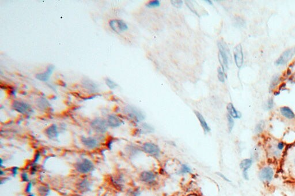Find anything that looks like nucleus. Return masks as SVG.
Returning a JSON list of instances; mask_svg holds the SVG:
<instances>
[{
	"label": "nucleus",
	"mask_w": 295,
	"mask_h": 196,
	"mask_svg": "<svg viewBox=\"0 0 295 196\" xmlns=\"http://www.w3.org/2000/svg\"><path fill=\"white\" fill-rule=\"evenodd\" d=\"M219 48V61L221 68L224 71L228 68V57L227 50L224 46V44L221 42L218 43Z\"/></svg>",
	"instance_id": "7ed1b4c3"
},
{
	"label": "nucleus",
	"mask_w": 295,
	"mask_h": 196,
	"mask_svg": "<svg viewBox=\"0 0 295 196\" xmlns=\"http://www.w3.org/2000/svg\"><path fill=\"white\" fill-rule=\"evenodd\" d=\"M36 105L41 110H44L48 108L50 104L46 99L44 98H40L36 100Z\"/></svg>",
	"instance_id": "393cba45"
},
{
	"label": "nucleus",
	"mask_w": 295,
	"mask_h": 196,
	"mask_svg": "<svg viewBox=\"0 0 295 196\" xmlns=\"http://www.w3.org/2000/svg\"><path fill=\"white\" fill-rule=\"evenodd\" d=\"M160 5V1L158 0H153L149 1L147 4V7L148 8H156L159 7Z\"/></svg>",
	"instance_id": "7c9ffc66"
},
{
	"label": "nucleus",
	"mask_w": 295,
	"mask_h": 196,
	"mask_svg": "<svg viewBox=\"0 0 295 196\" xmlns=\"http://www.w3.org/2000/svg\"><path fill=\"white\" fill-rule=\"evenodd\" d=\"M234 60L236 65L238 68H240L243 64L244 57L242 46L240 44H238L235 46L234 50Z\"/></svg>",
	"instance_id": "1a4fd4ad"
},
{
	"label": "nucleus",
	"mask_w": 295,
	"mask_h": 196,
	"mask_svg": "<svg viewBox=\"0 0 295 196\" xmlns=\"http://www.w3.org/2000/svg\"><path fill=\"white\" fill-rule=\"evenodd\" d=\"M108 125L111 128H118L122 124L123 121L118 116L115 115H110L108 116L107 121Z\"/></svg>",
	"instance_id": "2eb2a0df"
},
{
	"label": "nucleus",
	"mask_w": 295,
	"mask_h": 196,
	"mask_svg": "<svg viewBox=\"0 0 295 196\" xmlns=\"http://www.w3.org/2000/svg\"><path fill=\"white\" fill-rule=\"evenodd\" d=\"M268 153L270 155V156L275 159H279L282 156V152L280 151L277 148L276 143H273L269 145L267 148Z\"/></svg>",
	"instance_id": "dca6fc26"
},
{
	"label": "nucleus",
	"mask_w": 295,
	"mask_h": 196,
	"mask_svg": "<svg viewBox=\"0 0 295 196\" xmlns=\"http://www.w3.org/2000/svg\"><path fill=\"white\" fill-rule=\"evenodd\" d=\"M227 110L228 112V114H229L233 118L239 119V118H240V117L242 116L241 113L236 109L234 104L231 103H229V104H228Z\"/></svg>",
	"instance_id": "aec40b11"
},
{
	"label": "nucleus",
	"mask_w": 295,
	"mask_h": 196,
	"mask_svg": "<svg viewBox=\"0 0 295 196\" xmlns=\"http://www.w3.org/2000/svg\"><path fill=\"white\" fill-rule=\"evenodd\" d=\"M192 172V169L187 164H182L180 167L179 170L178 171V174L184 175Z\"/></svg>",
	"instance_id": "bb28decb"
},
{
	"label": "nucleus",
	"mask_w": 295,
	"mask_h": 196,
	"mask_svg": "<svg viewBox=\"0 0 295 196\" xmlns=\"http://www.w3.org/2000/svg\"><path fill=\"white\" fill-rule=\"evenodd\" d=\"M154 131L155 129L153 128V127L147 123H143L141 125V128L138 129V133L140 134L152 133L154 132Z\"/></svg>",
	"instance_id": "5701e85b"
},
{
	"label": "nucleus",
	"mask_w": 295,
	"mask_h": 196,
	"mask_svg": "<svg viewBox=\"0 0 295 196\" xmlns=\"http://www.w3.org/2000/svg\"><path fill=\"white\" fill-rule=\"evenodd\" d=\"M172 5L176 8H181L182 5H183V1L180 0H172L171 1Z\"/></svg>",
	"instance_id": "c9c22d12"
},
{
	"label": "nucleus",
	"mask_w": 295,
	"mask_h": 196,
	"mask_svg": "<svg viewBox=\"0 0 295 196\" xmlns=\"http://www.w3.org/2000/svg\"><path fill=\"white\" fill-rule=\"evenodd\" d=\"M141 150L145 153L156 157H159L160 154L159 147L151 142H146L141 147Z\"/></svg>",
	"instance_id": "39448f33"
},
{
	"label": "nucleus",
	"mask_w": 295,
	"mask_h": 196,
	"mask_svg": "<svg viewBox=\"0 0 295 196\" xmlns=\"http://www.w3.org/2000/svg\"><path fill=\"white\" fill-rule=\"evenodd\" d=\"M275 176V170L270 166H265L261 168L258 174L259 180L265 184L270 183Z\"/></svg>",
	"instance_id": "f03ea898"
},
{
	"label": "nucleus",
	"mask_w": 295,
	"mask_h": 196,
	"mask_svg": "<svg viewBox=\"0 0 295 196\" xmlns=\"http://www.w3.org/2000/svg\"><path fill=\"white\" fill-rule=\"evenodd\" d=\"M141 193L140 192V189H138L134 190L131 193L132 196H141Z\"/></svg>",
	"instance_id": "79ce46f5"
},
{
	"label": "nucleus",
	"mask_w": 295,
	"mask_h": 196,
	"mask_svg": "<svg viewBox=\"0 0 295 196\" xmlns=\"http://www.w3.org/2000/svg\"><path fill=\"white\" fill-rule=\"evenodd\" d=\"M83 87L89 92L91 93L96 92L98 90V87L96 83L89 80H84L83 83Z\"/></svg>",
	"instance_id": "a211bd4d"
},
{
	"label": "nucleus",
	"mask_w": 295,
	"mask_h": 196,
	"mask_svg": "<svg viewBox=\"0 0 295 196\" xmlns=\"http://www.w3.org/2000/svg\"><path fill=\"white\" fill-rule=\"evenodd\" d=\"M217 174L218 176H219L220 178H221L224 180L228 182H231V180H229L228 178H227L226 176H225L223 174H222L221 172H217Z\"/></svg>",
	"instance_id": "a19ab883"
},
{
	"label": "nucleus",
	"mask_w": 295,
	"mask_h": 196,
	"mask_svg": "<svg viewBox=\"0 0 295 196\" xmlns=\"http://www.w3.org/2000/svg\"><path fill=\"white\" fill-rule=\"evenodd\" d=\"M75 167L77 172L81 174H87L92 171L95 166L91 160L85 158L77 162L75 165Z\"/></svg>",
	"instance_id": "f257e3e1"
},
{
	"label": "nucleus",
	"mask_w": 295,
	"mask_h": 196,
	"mask_svg": "<svg viewBox=\"0 0 295 196\" xmlns=\"http://www.w3.org/2000/svg\"><path fill=\"white\" fill-rule=\"evenodd\" d=\"M12 107L17 112L21 114H26L30 112L31 110V106L30 104L22 101L15 100L12 104Z\"/></svg>",
	"instance_id": "9d476101"
},
{
	"label": "nucleus",
	"mask_w": 295,
	"mask_h": 196,
	"mask_svg": "<svg viewBox=\"0 0 295 196\" xmlns=\"http://www.w3.org/2000/svg\"><path fill=\"white\" fill-rule=\"evenodd\" d=\"M76 187L79 192L84 193L88 192L91 190V184L89 180L87 179H83L78 182Z\"/></svg>",
	"instance_id": "4468645a"
},
{
	"label": "nucleus",
	"mask_w": 295,
	"mask_h": 196,
	"mask_svg": "<svg viewBox=\"0 0 295 196\" xmlns=\"http://www.w3.org/2000/svg\"><path fill=\"white\" fill-rule=\"evenodd\" d=\"M253 164V159L252 158L244 159L241 161L239 164L240 168L242 172H248V170L251 168Z\"/></svg>",
	"instance_id": "412c9836"
},
{
	"label": "nucleus",
	"mask_w": 295,
	"mask_h": 196,
	"mask_svg": "<svg viewBox=\"0 0 295 196\" xmlns=\"http://www.w3.org/2000/svg\"><path fill=\"white\" fill-rule=\"evenodd\" d=\"M126 152L128 153H129L130 155L131 156H135L137 154L139 153L141 150V148L140 149V148H138L137 145H128V147L126 148Z\"/></svg>",
	"instance_id": "a878e982"
},
{
	"label": "nucleus",
	"mask_w": 295,
	"mask_h": 196,
	"mask_svg": "<svg viewBox=\"0 0 295 196\" xmlns=\"http://www.w3.org/2000/svg\"><path fill=\"white\" fill-rule=\"evenodd\" d=\"M19 167L17 166H14L11 169V172L12 174V176H16L18 173H19Z\"/></svg>",
	"instance_id": "4c0bfd02"
},
{
	"label": "nucleus",
	"mask_w": 295,
	"mask_h": 196,
	"mask_svg": "<svg viewBox=\"0 0 295 196\" xmlns=\"http://www.w3.org/2000/svg\"><path fill=\"white\" fill-rule=\"evenodd\" d=\"M279 82V76H275V77H274L273 80L271 81L270 89H273L277 86V85L278 84Z\"/></svg>",
	"instance_id": "72a5a7b5"
},
{
	"label": "nucleus",
	"mask_w": 295,
	"mask_h": 196,
	"mask_svg": "<svg viewBox=\"0 0 295 196\" xmlns=\"http://www.w3.org/2000/svg\"><path fill=\"white\" fill-rule=\"evenodd\" d=\"M32 188H33V184H32L31 181H30V182H27V184L25 185L24 192H25V193L27 194H30V193H31Z\"/></svg>",
	"instance_id": "f704fd0d"
},
{
	"label": "nucleus",
	"mask_w": 295,
	"mask_h": 196,
	"mask_svg": "<svg viewBox=\"0 0 295 196\" xmlns=\"http://www.w3.org/2000/svg\"><path fill=\"white\" fill-rule=\"evenodd\" d=\"M227 120H228V131L229 133L232 131L234 126V118L230 116L229 114H227Z\"/></svg>",
	"instance_id": "c85d7f7f"
},
{
	"label": "nucleus",
	"mask_w": 295,
	"mask_h": 196,
	"mask_svg": "<svg viewBox=\"0 0 295 196\" xmlns=\"http://www.w3.org/2000/svg\"><path fill=\"white\" fill-rule=\"evenodd\" d=\"M265 127V122L263 121H260L256 125L255 128V133L257 134H259L263 132V129Z\"/></svg>",
	"instance_id": "cd10ccee"
},
{
	"label": "nucleus",
	"mask_w": 295,
	"mask_h": 196,
	"mask_svg": "<svg viewBox=\"0 0 295 196\" xmlns=\"http://www.w3.org/2000/svg\"><path fill=\"white\" fill-rule=\"evenodd\" d=\"M274 106V101L273 99H269L267 100V104H266V108L267 110H271L273 108Z\"/></svg>",
	"instance_id": "58836bf2"
},
{
	"label": "nucleus",
	"mask_w": 295,
	"mask_h": 196,
	"mask_svg": "<svg viewBox=\"0 0 295 196\" xmlns=\"http://www.w3.org/2000/svg\"><path fill=\"white\" fill-rule=\"evenodd\" d=\"M194 113L196 114V116L197 117L198 120L199 121V123L201 125L202 128L203 129V131L205 132V133H209V132L211 131V128L209 126V125L207 124V121L205 120L204 117H203V116L200 113V112H198V111H194Z\"/></svg>",
	"instance_id": "6ab92c4d"
},
{
	"label": "nucleus",
	"mask_w": 295,
	"mask_h": 196,
	"mask_svg": "<svg viewBox=\"0 0 295 196\" xmlns=\"http://www.w3.org/2000/svg\"><path fill=\"white\" fill-rule=\"evenodd\" d=\"M91 126L94 131L98 133L103 134L107 132L108 125L107 121L102 118H98L92 121Z\"/></svg>",
	"instance_id": "423d86ee"
},
{
	"label": "nucleus",
	"mask_w": 295,
	"mask_h": 196,
	"mask_svg": "<svg viewBox=\"0 0 295 196\" xmlns=\"http://www.w3.org/2000/svg\"><path fill=\"white\" fill-rule=\"evenodd\" d=\"M46 134L50 139H56L59 136V132L57 125L52 124L49 126L45 130Z\"/></svg>",
	"instance_id": "f3484780"
},
{
	"label": "nucleus",
	"mask_w": 295,
	"mask_h": 196,
	"mask_svg": "<svg viewBox=\"0 0 295 196\" xmlns=\"http://www.w3.org/2000/svg\"><path fill=\"white\" fill-rule=\"evenodd\" d=\"M36 164H33L31 167L30 168V174L31 175H34L36 174V172L38 171V167L36 166Z\"/></svg>",
	"instance_id": "ea45409f"
},
{
	"label": "nucleus",
	"mask_w": 295,
	"mask_h": 196,
	"mask_svg": "<svg viewBox=\"0 0 295 196\" xmlns=\"http://www.w3.org/2000/svg\"><path fill=\"white\" fill-rule=\"evenodd\" d=\"M295 52V48H290L286 50L279 57V59L276 61L275 64L277 65H283L287 64L289 61L291 59Z\"/></svg>",
	"instance_id": "9b49d317"
},
{
	"label": "nucleus",
	"mask_w": 295,
	"mask_h": 196,
	"mask_svg": "<svg viewBox=\"0 0 295 196\" xmlns=\"http://www.w3.org/2000/svg\"><path fill=\"white\" fill-rule=\"evenodd\" d=\"M109 25L112 30L118 34L124 32L128 29L127 24L122 20L114 19L110 20L109 22Z\"/></svg>",
	"instance_id": "0eeeda50"
},
{
	"label": "nucleus",
	"mask_w": 295,
	"mask_h": 196,
	"mask_svg": "<svg viewBox=\"0 0 295 196\" xmlns=\"http://www.w3.org/2000/svg\"><path fill=\"white\" fill-rule=\"evenodd\" d=\"M50 189L48 186L41 185L38 186L36 189V192L39 196H48L50 193Z\"/></svg>",
	"instance_id": "b1692460"
},
{
	"label": "nucleus",
	"mask_w": 295,
	"mask_h": 196,
	"mask_svg": "<svg viewBox=\"0 0 295 196\" xmlns=\"http://www.w3.org/2000/svg\"><path fill=\"white\" fill-rule=\"evenodd\" d=\"M139 180L144 184H153L156 182V175L152 171H144L140 174Z\"/></svg>",
	"instance_id": "6e6552de"
},
{
	"label": "nucleus",
	"mask_w": 295,
	"mask_h": 196,
	"mask_svg": "<svg viewBox=\"0 0 295 196\" xmlns=\"http://www.w3.org/2000/svg\"><path fill=\"white\" fill-rule=\"evenodd\" d=\"M27 196H35V194H34V193H30V194H27Z\"/></svg>",
	"instance_id": "c03bdc74"
},
{
	"label": "nucleus",
	"mask_w": 295,
	"mask_h": 196,
	"mask_svg": "<svg viewBox=\"0 0 295 196\" xmlns=\"http://www.w3.org/2000/svg\"><path fill=\"white\" fill-rule=\"evenodd\" d=\"M205 1V2H207V3H208V4H211V5H212V4H213L212 2H211V1H209V0H206V1Z\"/></svg>",
	"instance_id": "37998d69"
},
{
	"label": "nucleus",
	"mask_w": 295,
	"mask_h": 196,
	"mask_svg": "<svg viewBox=\"0 0 295 196\" xmlns=\"http://www.w3.org/2000/svg\"><path fill=\"white\" fill-rule=\"evenodd\" d=\"M125 112L131 120L135 121L136 122H140L145 119L144 114L136 107L128 106L125 108Z\"/></svg>",
	"instance_id": "20e7f679"
},
{
	"label": "nucleus",
	"mask_w": 295,
	"mask_h": 196,
	"mask_svg": "<svg viewBox=\"0 0 295 196\" xmlns=\"http://www.w3.org/2000/svg\"><path fill=\"white\" fill-rule=\"evenodd\" d=\"M106 83L108 87L111 89H115L118 86L117 84H116L114 81H113L112 80L108 78L106 79Z\"/></svg>",
	"instance_id": "473e14b6"
},
{
	"label": "nucleus",
	"mask_w": 295,
	"mask_h": 196,
	"mask_svg": "<svg viewBox=\"0 0 295 196\" xmlns=\"http://www.w3.org/2000/svg\"><path fill=\"white\" fill-rule=\"evenodd\" d=\"M280 112L283 116H284L285 118L289 119V120H292L295 118V114L293 112L291 108L288 107L287 106H284L280 108Z\"/></svg>",
	"instance_id": "4be33fe9"
},
{
	"label": "nucleus",
	"mask_w": 295,
	"mask_h": 196,
	"mask_svg": "<svg viewBox=\"0 0 295 196\" xmlns=\"http://www.w3.org/2000/svg\"><path fill=\"white\" fill-rule=\"evenodd\" d=\"M54 69V66H53L52 65H50L46 71L36 75V79L38 80H40L41 81H43V82L47 81L49 79L50 76L52 75Z\"/></svg>",
	"instance_id": "ddd939ff"
},
{
	"label": "nucleus",
	"mask_w": 295,
	"mask_h": 196,
	"mask_svg": "<svg viewBox=\"0 0 295 196\" xmlns=\"http://www.w3.org/2000/svg\"><path fill=\"white\" fill-rule=\"evenodd\" d=\"M40 156H41V153L39 151H37V152L35 153V155L34 156V160H33V162L32 163L33 164H36L40 159Z\"/></svg>",
	"instance_id": "e433bc0d"
},
{
	"label": "nucleus",
	"mask_w": 295,
	"mask_h": 196,
	"mask_svg": "<svg viewBox=\"0 0 295 196\" xmlns=\"http://www.w3.org/2000/svg\"><path fill=\"white\" fill-rule=\"evenodd\" d=\"M217 77L220 82L224 83L225 81V73L221 67H219L217 69Z\"/></svg>",
	"instance_id": "c756f323"
},
{
	"label": "nucleus",
	"mask_w": 295,
	"mask_h": 196,
	"mask_svg": "<svg viewBox=\"0 0 295 196\" xmlns=\"http://www.w3.org/2000/svg\"><path fill=\"white\" fill-rule=\"evenodd\" d=\"M81 143L85 147L88 149H92L97 148L99 146V142L96 139L91 137H83L81 138Z\"/></svg>",
	"instance_id": "f8f14e48"
},
{
	"label": "nucleus",
	"mask_w": 295,
	"mask_h": 196,
	"mask_svg": "<svg viewBox=\"0 0 295 196\" xmlns=\"http://www.w3.org/2000/svg\"><path fill=\"white\" fill-rule=\"evenodd\" d=\"M292 163H293V164L295 166V156H294V157H293V162H292Z\"/></svg>",
	"instance_id": "a18cd8bd"
},
{
	"label": "nucleus",
	"mask_w": 295,
	"mask_h": 196,
	"mask_svg": "<svg viewBox=\"0 0 295 196\" xmlns=\"http://www.w3.org/2000/svg\"><path fill=\"white\" fill-rule=\"evenodd\" d=\"M73 196H82V195H80V194H75V195H73Z\"/></svg>",
	"instance_id": "49530a36"
},
{
	"label": "nucleus",
	"mask_w": 295,
	"mask_h": 196,
	"mask_svg": "<svg viewBox=\"0 0 295 196\" xmlns=\"http://www.w3.org/2000/svg\"><path fill=\"white\" fill-rule=\"evenodd\" d=\"M20 178L21 180L23 182H26L27 183L30 182V178H29V175L28 172L26 171H23L20 174Z\"/></svg>",
	"instance_id": "2f4dec72"
}]
</instances>
